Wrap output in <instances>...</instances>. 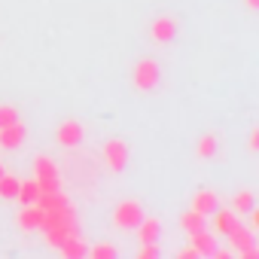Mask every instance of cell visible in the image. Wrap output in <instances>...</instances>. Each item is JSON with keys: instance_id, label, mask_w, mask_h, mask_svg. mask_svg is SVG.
Returning <instances> with one entry per match:
<instances>
[{"instance_id": "cell-1", "label": "cell", "mask_w": 259, "mask_h": 259, "mask_svg": "<svg viewBox=\"0 0 259 259\" xmlns=\"http://www.w3.org/2000/svg\"><path fill=\"white\" fill-rule=\"evenodd\" d=\"M159 79H162V67H159V61H153V58L138 61L135 70H132V82H135V89H141V92H153V89L159 85Z\"/></svg>"}, {"instance_id": "cell-2", "label": "cell", "mask_w": 259, "mask_h": 259, "mask_svg": "<svg viewBox=\"0 0 259 259\" xmlns=\"http://www.w3.org/2000/svg\"><path fill=\"white\" fill-rule=\"evenodd\" d=\"M144 220V207L135 201V198H128V201H122L116 210H113V223L119 226V229H138V223Z\"/></svg>"}, {"instance_id": "cell-3", "label": "cell", "mask_w": 259, "mask_h": 259, "mask_svg": "<svg viewBox=\"0 0 259 259\" xmlns=\"http://www.w3.org/2000/svg\"><path fill=\"white\" fill-rule=\"evenodd\" d=\"M104 165H107V171L122 174L128 165V147L122 141H107L104 144Z\"/></svg>"}, {"instance_id": "cell-4", "label": "cell", "mask_w": 259, "mask_h": 259, "mask_svg": "<svg viewBox=\"0 0 259 259\" xmlns=\"http://www.w3.org/2000/svg\"><path fill=\"white\" fill-rule=\"evenodd\" d=\"M25 138H28V128H25V122L19 119V122H13V125H7V128H0V150H4V153H13V150H19V147L25 144Z\"/></svg>"}, {"instance_id": "cell-5", "label": "cell", "mask_w": 259, "mask_h": 259, "mask_svg": "<svg viewBox=\"0 0 259 259\" xmlns=\"http://www.w3.org/2000/svg\"><path fill=\"white\" fill-rule=\"evenodd\" d=\"M55 141H58L61 147H67V150L79 147V144H82V125H79L76 119H64V122L58 125V132H55Z\"/></svg>"}, {"instance_id": "cell-6", "label": "cell", "mask_w": 259, "mask_h": 259, "mask_svg": "<svg viewBox=\"0 0 259 259\" xmlns=\"http://www.w3.org/2000/svg\"><path fill=\"white\" fill-rule=\"evenodd\" d=\"M43 220H46V210L40 204H22V213H19V229L22 232H40Z\"/></svg>"}, {"instance_id": "cell-7", "label": "cell", "mask_w": 259, "mask_h": 259, "mask_svg": "<svg viewBox=\"0 0 259 259\" xmlns=\"http://www.w3.org/2000/svg\"><path fill=\"white\" fill-rule=\"evenodd\" d=\"M138 238H141V244H159V238H162V223H159L156 217H144V220L138 223Z\"/></svg>"}, {"instance_id": "cell-8", "label": "cell", "mask_w": 259, "mask_h": 259, "mask_svg": "<svg viewBox=\"0 0 259 259\" xmlns=\"http://www.w3.org/2000/svg\"><path fill=\"white\" fill-rule=\"evenodd\" d=\"M55 250H58L61 256H67V259H82V256H89V244H82L76 232H73V235H67Z\"/></svg>"}, {"instance_id": "cell-9", "label": "cell", "mask_w": 259, "mask_h": 259, "mask_svg": "<svg viewBox=\"0 0 259 259\" xmlns=\"http://www.w3.org/2000/svg\"><path fill=\"white\" fill-rule=\"evenodd\" d=\"M174 37H177V22H174V19L162 16V19L153 22V40H156V43H168V40H174Z\"/></svg>"}, {"instance_id": "cell-10", "label": "cell", "mask_w": 259, "mask_h": 259, "mask_svg": "<svg viewBox=\"0 0 259 259\" xmlns=\"http://www.w3.org/2000/svg\"><path fill=\"white\" fill-rule=\"evenodd\" d=\"M34 204H40L43 210H64L70 201H67V195H64L61 189H55V192H40Z\"/></svg>"}, {"instance_id": "cell-11", "label": "cell", "mask_w": 259, "mask_h": 259, "mask_svg": "<svg viewBox=\"0 0 259 259\" xmlns=\"http://www.w3.org/2000/svg\"><path fill=\"white\" fill-rule=\"evenodd\" d=\"M217 207H220V201H217V192H210V189H201V192H195V198H192V210H198V213L210 217Z\"/></svg>"}, {"instance_id": "cell-12", "label": "cell", "mask_w": 259, "mask_h": 259, "mask_svg": "<svg viewBox=\"0 0 259 259\" xmlns=\"http://www.w3.org/2000/svg\"><path fill=\"white\" fill-rule=\"evenodd\" d=\"M229 244H232V253H238L241 247H247V244H253V229H247V226H241V223H235L229 232Z\"/></svg>"}, {"instance_id": "cell-13", "label": "cell", "mask_w": 259, "mask_h": 259, "mask_svg": "<svg viewBox=\"0 0 259 259\" xmlns=\"http://www.w3.org/2000/svg\"><path fill=\"white\" fill-rule=\"evenodd\" d=\"M189 238H192V247H195L198 256H210V253L217 250V235H210L207 229H201V232H195V235H189Z\"/></svg>"}, {"instance_id": "cell-14", "label": "cell", "mask_w": 259, "mask_h": 259, "mask_svg": "<svg viewBox=\"0 0 259 259\" xmlns=\"http://www.w3.org/2000/svg\"><path fill=\"white\" fill-rule=\"evenodd\" d=\"M180 229H183L186 235H195V232L207 229V217H204V213H198V210H186V213L180 217Z\"/></svg>"}, {"instance_id": "cell-15", "label": "cell", "mask_w": 259, "mask_h": 259, "mask_svg": "<svg viewBox=\"0 0 259 259\" xmlns=\"http://www.w3.org/2000/svg\"><path fill=\"white\" fill-rule=\"evenodd\" d=\"M19 177L16 174H7L4 171V177H0V198L4 201H16V195H19Z\"/></svg>"}, {"instance_id": "cell-16", "label": "cell", "mask_w": 259, "mask_h": 259, "mask_svg": "<svg viewBox=\"0 0 259 259\" xmlns=\"http://www.w3.org/2000/svg\"><path fill=\"white\" fill-rule=\"evenodd\" d=\"M235 217H238V213H235L232 207H229V210H220V207H217V210H213V229H217L220 235H226V232L238 223Z\"/></svg>"}, {"instance_id": "cell-17", "label": "cell", "mask_w": 259, "mask_h": 259, "mask_svg": "<svg viewBox=\"0 0 259 259\" xmlns=\"http://www.w3.org/2000/svg\"><path fill=\"white\" fill-rule=\"evenodd\" d=\"M37 195H40L37 180H22V183H19V195H16V201H22V204H34Z\"/></svg>"}, {"instance_id": "cell-18", "label": "cell", "mask_w": 259, "mask_h": 259, "mask_svg": "<svg viewBox=\"0 0 259 259\" xmlns=\"http://www.w3.org/2000/svg\"><path fill=\"white\" fill-rule=\"evenodd\" d=\"M250 207H253V192H250V189H241L238 195H232V210H235L238 217L247 213Z\"/></svg>"}, {"instance_id": "cell-19", "label": "cell", "mask_w": 259, "mask_h": 259, "mask_svg": "<svg viewBox=\"0 0 259 259\" xmlns=\"http://www.w3.org/2000/svg\"><path fill=\"white\" fill-rule=\"evenodd\" d=\"M198 156H201V159H213V156H217V138H213V135H204V138L198 141Z\"/></svg>"}, {"instance_id": "cell-20", "label": "cell", "mask_w": 259, "mask_h": 259, "mask_svg": "<svg viewBox=\"0 0 259 259\" xmlns=\"http://www.w3.org/2000/svg\"><path fill=\"white\" fill-rule=\"evenodd\" d=\"M89 256H92V259H116V256H119V250H116L113 244H98V247H92V250H89Z\"/></svg>"}, {"instance_id": "cell-21", "label": "cell", "mask_w": 259, "mask_h": 259, "mask_svg": "<svg viewBox=\"0 0 259 259\" xmlns=\"http://www.w3.org/2000/svg\"><path fill=\"white\" fill-rule=\"evenodd\" d=\"M19 119H22V116H19L16 107H10V104L0 107V128H7V125H13V122H19Z\"/></svg>"}, {"instance_id": "cell-22", "label": "cell", "mask_w": 259, "mask_h": 259, "mask_svg": "<svg viewBox=\"0 0 259 259\" xmlns=\"http://www.w3.org/2000/svg\"><path fill=\"white\" fill-rule=\"evenodd\" d=\"M138 256H141V259H156V256H159V247H156V244H144V250H141Z\"/></svg>"}, {"instance_id": "cell-23", "label": "cell", "mask_w": 259, "mask_h": 259, "mask_svg": "<svg viewBox=\"0 0 259 259\" xmlns=\"http://www.w3.org/2000/svg\"><path fill=\"white\" fill-rule=\"evenodd\" d=\"M247 150H250V153H256V150H259V132H256V128L250 132V144H247Z\"/></svg>"}, {"instance_id": "cell-24", "label": "cell", "mask_w": 259, "mask_h": 259, "mask_svg": "<svg viewBox=\"0 0 259 259\" xmlns=\"http://www.w3.org/2000/svg\"><path fill=\"white\" fill-rule=\"evenodd\" d=\"M180 259H198V253H195V247H183L180 253H177Z\"/></svg>"}, {"instance_id": "cell-25", "label": "cell", "mask_w": 259, "mask_h": 259, "mask_svg": "<svg viewBox=\"0 0 259 259\" xmlns=\"http://www.w3.org/2000/svg\"><path fill=\"white\" fill-rule=\"evenodd\" d=\"M247 7H250V10H256V7H259V0H247Z\"/></svg>"}, {"instance_id": "cell-26", "label": "cell", "mask_w": 259, "mask_h": 259, "mask_svg": "<svg viewBox=\"0 0 259 259\" xmlns=\"http://www.w3.org/2000/svg\"><path fill=\"white\" fill-rule=\"evenodd\" d=\"M4 171H7V168H4V162H0V177H4Z\"/></svg>"}]
</instances>
